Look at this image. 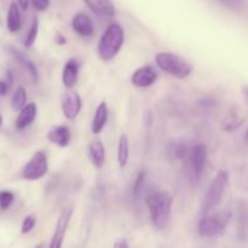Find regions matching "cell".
Here are the masks:
<instances>
[{
	"label": "cell",
	"instance_id": "1",
	"mask_svg": "<svg viewBox=\"0 0 248 248\" xmlns=\"http://www.w3.org/2000/svg\"><path fill=\"white\" fill-rule=\"evenodd\" d=\"M172 196L166 191H153L145 198L150 218L156 229H165L170 222L172 208Z\"/></svg>",
	"mask_w": 248,
	"mask_h": 248
},
{
	"label": "cell",
	"instance_id": "2",
	"mask_svg": "<svg viewBox=\"0 0 248 248\" xmlns=\"http://www.w3.org/2000/svg\"><path fill=\"white\" fill-rule=\"evenodd\" d=\"M125 41V31L119 23H111L98 43V56L103 61H111L121 50Z\"/></svg>",
	"mask_w": 248,
	"mask_h": 248
},
{
	"label": "cell",
	"instance_id": "3",
	"mask_svg": "<svg viewBox=\"0 0 248 248\" xmlns=\"http://www.w3.org/2000/svg\"><path fill=\"white\" fill-rule=\"evenodd\" d=\"M228 184H229V173L225 170L218 172L213 178L212 183L208 186L207 193L203 199L202 206H201V215L210 213L219 205L223 195L225 193Z\"/></svg>",
	"mask_w": 248,
	"mask_h": 248
},
{
	"label": "cell",
	"instance_id": "4",
	"mask_svg": "<svg viewBox=\"0 0 248 248\" xmlns=\"http://www.w3.org/2000/svg\"><path fill=\"white\" fill-rule=\"evenodd\" d=\"M155 62L160 69L178 78V79H184L193 72V67L186 61L172 52L157 53L155 56Z\"/></svg>",
	"mask_w": 248,
	"mask_h": 248
},
{
	"label": "cell",
	"instance_id": "5",
	"mask_svg": "<svg viewBox=\"0 0 248 248\" xmlns=\"http://www.w3.org/2000/svg\"><path fill=\"white\" fill-rule=\"evenodd\" d=\"M232 213L228 211H220L217 213H206L202 216L198 224V232L201 236L211 237L222 234L229 224Z\"/></svg>",
	"mask_w": 248,
	"mask_h": 248
},
{
	"label": "cell",
	"instance_id": "6",
	"mask_svg": "<svg viewBox=\"0 0 248 248\" xmlns=\"http://www.w3.org/2000/svg\"><path fill=\"white\" fill-rule=\"evenodd\" d=\"M189 178L196 183L200 181L207 161V148L205 144H196L188 152Z\"/></svg>",
	"mask_w": 248,
	"mask_h": 248
},
{
	"label": "cell",
	"instance_id": "7",
	"mask_svg": "<svg viewBox=\"0 0 248 248\" xmlns=\"http://www.w3.org/2000/svg\"><path fill=\"white\" fill-rule=\"evenodd\" d=\"M47 170L48 164L46 154L44 152H36L22 170V177L27 181H38L45 176Z\"/></svg>",
	"mask_w": 248,
	"mask_h": 248
},
{
	"label": "cell",
	"instance_id": "8",
	"mask_svg": "<svg viewBox=\"0 0 248 248\" xmlns=\"http://www.w3.org/2000/svg\"><path fill=\"white\" fill-rule=\"evenodd\" d=\"M73 216V206H68L61 213L60 218H58L57 227H56L55 232H53V236L51 239V248H60L62 246L63 240H64L65 232H67L68 225H69L70 218Z\"/></svg>",
	"mask_w": 248,
	"mask_h": 248
},
{
	"label": "cell",
	"instance_id": "9",
	"mask_svg": "<svg viewBox=\"0 0 248 248\" xmlns=\"http://www.w3.org/2000/svg\"><path fill=\"white\" fill-rule=\"evenodd\" d=\"M81 98H80L79 93L74 91L65 92L62 98V103H61L63 115L68 120H74L79 115L80 110H81Z\"/></svg>",
	"mask_w": 248,
	"mask_h": 248
},
{
	"label": "cell",
	"instance_id": "10",
	"mask_svg": "<svg viewBox=\"0 0 248 248\" xmlns=\"http://www.w3.org/2000/svg\"><path fill=\"white\" fill-rule=\"evenodd\" d=\"M157 73L152 65H143L138 68L131 78V82L136 87H149L156 81Z\"/></svg>",
	"mask_w": 248,
	"mask_h": 248
},
{
	"label": "cell",
	"instance_id": "11",
	"mask_svg": "<svg viewBox=\"0 0 248 248\" xmlns=\"http://www.w3.org/2000/svg\"><path fill=\"white\" fill-rule=\"evenodd\" d=\"M72 27L75 33L79 34L80 36H85V38H89L94 33L93 22L90 18V16H87L84 12H79L75 15L72 21Z\"/></svg>",
	"mask_w": 248,
	"mask_h": 248
},
{
	"label": "cell",
	"instance_id": "12",
	"mask_svg": "<svg viewBox=\"0 0 248 248\" xmlns=\"http://www.w3.org/2000/svg\"><path fill=\"white\" fill-rule=\"evenodd\" d=\"M47 140L61 148L68 147L70 140H72L70 130L67 126H56V127H52L48 131Z\"/></svg>",
	"mask_w": 248,
	"mask_h": 248
},
{
	"label": "cell",
	"instance_id": "13",
	"mask_svg": "<svg viewBox=\"0 0 248 248\" xmlns=\"http://www.w3.org/2000/svg\"><path fill=\"white\" fill-rule=\"evenodd\" d=\"M84 1L98 16L114 17L116 15L115 6L111 0H84Z\"/></svg>",
	"mask_w": 248,
	"mask_h": 248
},
{
	"label": "cell",
	"instance_id": "14",
	"mask_svg": "<svg viewBox=\"0 0 248 248\" xmlns=\"http://www.w3.org/2000/svg\"><path fill=\"white\" fill-rule=\"evenodd\" d=\"M79 77V64L75 60L67 61L62 72V82L67 89H73Z\"/></svg>",
	"mask_w": 248,
	"mask_h": 248
},
{
	"label": "cell",
	"instance_id": "15",
	"mask_svg": "<svg viewBox=\"0 0 248 248\" xmlns=\"http://www.w3.org/2000/svg\"><path fill=\"white\" fill-rule=\"evenodd\" d=\"M21 113L18 114L16 119V127L18 130H23V128L28 127L31 123L34 121V119L36 118V108L35 103H28L23 107V108L19 109Z\"/></svg>",
	"mask_w": 248,
	"mask_h": 248
},
{
	"label": "cell",
	"instance_id": "16",
	"mask_svg": "<svg viewBox=\"0 0 248 248\" xmlns=\"http://www.w3.org/2000/svg\"><path fill=\"white\" fill-rule=\"evenodd\" d=\"M89 155L92 164L97 169H101L106 161V149H104L103 143L99 140H91L89 144Z\"/></svg>",
	"mask_w": 248,
	"mask_h": 248
},
{
	"label": "cell",
	"instance_id": "17",
	"mask_svg": "<svg viewBox=\"0 0 248 248\" xmlns=\"http://www.w3.org/2000/svg\"><path fill=\"white\" fill-rule=\"evenodd\" d=\"M107 120H108V107L104 102L99 103V106L97 107L96 114H94V118L92 120V132L98 135L99 132H102L103 127L106 126Z\"/></svg>",
	"mask_w": 248,
	"mask_h": 248
},
{
	"label": "cell",
	"instance_id": "18",
	"mask_svg": "<svg viewBox=\"0 0 248 248\" xmlns=\"http://www.w3.org/2000/svg\"><path fill=\"white\" fill-rule=\"evenodd\" d=\"M22 26V17L21 12H19L18 6L16 2H12L9 7V12H7V29L12 33L18 31Z\"/></svg>",
	"mask_w": 248,
	"mask_h": 248
},
{
	"label": "cell",
	"instance_id": "19",
	"mask_svg": "<svg viewBox=\"0 0 248 248\" xmlns=\"http://www.w3.org/2000/svg\"><path fill=\"white\" fill-rule=\"evenodd\" d=\"M128 140L126 135H121L120 140H119V147H118V161L119 166L125 167L128 161Z\"/></svg>",
	"mask_w": 248,
	"mask_h": 248
},
{
	"label": "cell",
	"instance_id": "20",
	"mask_svg": "<svg viewBox=\"0 0 248 248\" xmlns=\"http://www.w3.org/2000/svg\"><path fill=\"white\" fill-rule=\"evenodd\" d=\"M27 102V92L26 89L23 86L17 87V90L15 91L14 96L11 99V107L14 110H19L21 108H23L26 106Z\"/></svg>",
	"mask_w": 248,
	"mask_h": 248
},
{
	"label": "cell",
	"instance_id": "21",
	"mask_svg": "<svg viewBox=\"0 0 248 248\" xmlns=\"http://www.w3.org/2000/svg\"><path fill=\"white\" fill-rule=\"evenodd\" d=\"M14 53H15V57H17V60H18L19 62H21L22 64H23V67L26 68L27 70H28L29 74H31V77H33V79L34 80L38 79L39 73H38V68H36V65L34 64V63L31 62V60H29V58H27L26 56L22 55V53H19L18 51H14Z\"/></svg>",
	"mask_w": 248,
	"mask_h": 248
},
{
	"label": "cell",
	"instance_id": "22",
	"mask_svg": "<svg viewBox=\"0 0 248 248\" xmlns=\"http://www.w3.org/2000/svg\"><path fill=\"white\" fill-rule=\"evenodd\" d=\"M38 31H39V19L38 17H34L33 21H31L28 34H27L26 39H24V46H26L27 48H31V46L34 45V43H35L36 40V36H38Z\"/></svg>",
	"mask_w": 248,
	"mask_h": 248
},
{
	"label": "cell",
	"instance_id": "23",
	"mask_svg": "<svg viewBox=\"0 0 248 248\" xmlns=\"http://www.w3.org/2000/svg\"><path fill=\"white\" fill-rule=\"evenodd\" d=\"M14 202V194L11 191H0V208L2 211H6Z\"/></svg>",
	"mask_w": 248,
	"mask_h": 248
},
{
	"label": "cell",
	"instance_id": "24",
	"mask_svg": "<svg viewBox=\"0 0 248 248\" xmlns=\"http://www.w3.org/2000/svg\"><path fill=\"white\" fill-rule=\"evenodd\" d=\"M35 224H36L35 216L33 215L27 216V217L23 219V222H22L21 232L22 234H28V232H31V230H33V228L35 227Z\"/></svg>",
	"mask_w": 248,
	"mask_h": 248
},
{
	"label": "cell",
	"instance_id": "25",
	"mask_svg": "<svg viewBox=\"0 0 248 248\" xmlns=\"http://www.w3.org/2000/svg\"><path fill=\"white\" fill-rule=\"evenodd\" d=\"M144 178H145V172L140 171V173H138L137 178H136L135 184H133V193H135V195H137V194L140 193V189H142V186H143V182H144Z\"/></svg>",
	"mask_w": 248,
	"mask_h": 248
},
{
	"label": "cell",
	"instance_id": "26",
	"mask_svg": "<svg viewBox=\"0 0 248 248\" xmlns=\"http://www.w3.org/2000/svg\"><path fill=\"white\" fill-rule=\"evenodd\" d=\"M219 1L232 10H241L244 7V0H219Z\"/></svg>",
	"mask_w": 248,
	"mask_h": 248
},
{
	"label": "cell",
	"instance_id": "27",
	"mask_svg": "<svg viewBox=\"0 0 248 248\" xmlns=\"http://www.w3.org/2000/svg\"><path fill=\"white\" fill-rule=\"evenodd\" d=\"M34 9L38 11H45L50 6V0H31Z\"/></svg>",
	"mask_w": 248,
	"mask_h": 248
},
{
	"label": "cell",
	"instance_id": "28",
	"mask_svg": "<svg viewBox=\"0 0 248 248\" xmlns=\"http://www.w3.org/2000/svg\"><path fill=\"white\" fill-rule=\"evenodd\" d=\"M9 91V85H7L6 81H2L0 80V96H5Z\"/></svg>",
	"mask_w": 248,
	"mask_h": 248
},
{
	"label": "cell",
	"instance_id": "29",
	"mask_svg": "<svg viewBox=\"0 0 248 248\" xmlns=\"http://www.w3.org/2000/svg\"><path fill=\"white\" fill-rule=\"evenodd\" d=\"M65 41L67 40H65L64 36H63L61 33H57V35H56V43H57L58 45H64Z\"/></svg>",
	"mask_w": 248,
	"mask_h": 248
},
{
	"label": "cell",
	"instance_id": "30",
	"mask_svg": "<svg viewBox=\"0 0 248 248\" xmlns=\"http://www.w3.org/2000/svg\"><path fill=\"white\" fill-rule=\"evenodd\" d=\"M114 247H128V244L124 239H120L118 242L114 244Z\"/></svg>",
	"mask_w": 248,
	"mask_h": 248
},
{
	"label": "cell",
	"instance_id": "31",
	"mask_svg": "<svg viewBox=\"0 0 248 248\" xmlns=\"http://www.w3.org/2000/svg\"><path fill=\"white\" fill-rule=\"evenodd\" d=\"M18 4H19V6L22 7V9L27 10V9H28L29 0H18Z\"/></svg>",
	"mask_w": 248,
	"mask_h": 248
},
{
	"label": "cell",
	"instance_id": "32",
	"mask_svg": "<svg viewBox=\"0 0 248 248\" xmlns=\"http://www.w3.org/2000/svg\"><path fill=\"white\" fill-rule=\"evenodd\" d=\"M2 125V116H1V114H0V126Z\"/></svg>",
	"mask_w": 248,
	"mask_h": 248
}]
</instances>
